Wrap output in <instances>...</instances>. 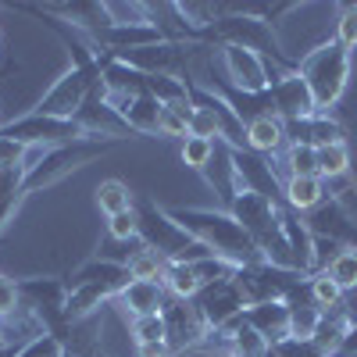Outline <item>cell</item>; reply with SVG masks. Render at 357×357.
Returning a JSON list of instances; mask_svg holds the SVG:
<instances>
[{"label":"cell","instance_id":"6da1fadb","mask_svg":"<svg viewBox=\"0 0 357 357\" xmlns=\"http://www.w3.org/2000/svg\"><path fill=\"white\" fill-rule=\"evenodd\" d=\"M168 215L183 225L193 240H200L215 257H222L236 268L261 261V250L254 243V236L229 211H222V207H168Z\"/></svg>","mask_w":357,"mask_h":357},{"label":"cell","instance_id":"7a4b0ae2","mask_svg":"<svg viewBox=\"0 0 357 357\" xmlns=\"http://www.w3.org/2000/svg\"><path fill=\"white\" fill-rule=\"evenodd\" d=\"M296 72L307 82L311 97H314V111L318 114H333V107L343 100L347 82H350V50L329 36L321 40L314 50L296 57Z\"/></svg>","mask_w":357,"mask_h":357},{"label":"cell","instance_id":"3957f363","mask_svg":"<svg viewBox=\"0 0 357 357\" xmlns=\"http://www.w3.org/2000/svg\"><path fill=\"white\" fill-rule=\"evenodd\" d=\"M136 218H139V240L154 254H161L168 264H193V261H204V257H215L200 240H193V236L168 215V207L154 204L151 197L136 200Z\"/></svg>","mask_w":357,"mask_h":357},{"label":"cell","instance_id":"277c9868","mask_svg":"<svg viewBox=\"0 0 357 357\" xmlns=\"http://www.w3.org/2000/svg\"><path fill=\"white\" fill-rule=\"evenodd\" d=\"M114 146V139H75V143H61V146H50V151L29 168L22 172V193H40L54 183H61L68 178L72 172L93 165L97 158H104L107 151Z\"/></svg>","mask_w":357,"mask_h":357},{"label":"cell","instance_id":"5b68a950","mask_svg":"<svg viewBox=\"0 0 357 357\" xmlns=\"http://www.w3.org/2000/svg\"><path fill=\"white\" fill-rule=\"evenodd\" d=\"M18 296H22V307L33 311L50 336L65 340V333H68V286H65V279H18Z\"/></svg>","mask_w":357,"mask_h":357},{"label":"cell","instance_id":"8992f818","mask_svg":"<svg viewBox=\"0 0 357 357\" xmlns=\"http://www.w3.org/2000/svg\"><path fill=\"white\" fill-rule=\"evenodd\" d=\"M100 86V72H86V68H75L68 65V72L61 79H54V86L36 100L33 114H43V118H72L79 114V107L89 100V93Z\"/></svg>","mask_w":357,"mask_h":357},{"label":"cell","instance_id":"52a82bcc","mask_svg":"<svg viewBox=\"0 0 357 357\" xmlns=\"http://www.w3.org/2000/svg\"><path fill=\"white\" fill-rule=\"evenodd\" d=\"M307 275L301 272H282V268L268 264V261H257V264H243L236 268V286H240L247 307L250 304H264V301H286V296L301 286Z\"/></svg>","mask_w":357,"mask_h":357},{"label":"cell","instance_id":"ba28073f","mask_svg":"<svg viewBox=\"0 0 357 357\" xmlns=\"http://www.w3.org/2000/svg\"><path fill=\"white\" fill-rule=\"evenodd\" d=\"M218 65H222V72H225V82H229L232 89H240V93H250V97L268 93L272 79L282 75L279 68L268 65L261 54L243 50V47H232V43L218 47Z\"/></svg>","mask_w":357,"mask_h":357},{"label":"cell","instance_id":"9c48e42d","mask_svg":"<svg viewBox=\"0 0 357 357\" xmlns=\"http://www.w3.org/2000/svg\"><path fill=\"white\" fill-rule=\"evenodd\" d=\"M0 136H8L22 146H61V143H75V139H89L79 122L72 118H43V114H22L15 122H4L0 126Z\"/></svg>","mask_w":357,"mask_h":357},{"label":"cell","instance_id":"30bf717a","mask_svg":"<svg viewBox=\"0 0 357 357\" xmlns=\"http://www.w3.org/2000/svg\"><path fill=\"white\" fill-rule=\"evenodd\" d=\"M232 279H236V275H232ZM232 279L211 282V286H204V289L193 296V307H197V314L204 318L207 333H211V329H222V325L236 321V318L247 311L243 293H240V286H236Z\"/></svg>","mask_w":357,"mask_h":357},{"label":"cell","instance_id":"8fae6325","mask_svg":"<svg viewBox=\"0 0 357 357\" xmlns=\"http://www.w3.org/2000/svg\"><path fill=\"white\" fill-rule=\"evenodd\" d=\"M232 165H236V178H240V193L250 190V193H261L275 204H286V178H279L275 165L254 154V151H232Z\"/></svg>","mask_w":357,"mask_h":357},{"label":"cell","instance_id":"7c38bea8","mask_svg":"<svg viewBox=\"0 0 357 357\" xmlns=\"http://www.w3.org/2000/svg\"><path fill=\"white\" fill-rule=\"evenodd\" d=\"M304 222H307L311 236L333 240V243H340L343 250H357V222H354V215L347 211V204H343L340 197L329 193L311 215H304Z\"/></svg>","mask_w":357,"mask_h":357},{"label":"cell","instance_id":"4fadbf2b","mask_svg":"<svg viewBox=\"0 0 357 357\" xmlns=\"http://www.w3.org/2000/svg\"><path fill=\"white\" fill-rule=\"evenodd\" d=\"M282 207H286V204H275V200H268V197H261V193L243 190V193H236V200L229 204V215L254 236V243H261L264 236L279 232V225H282Z\"/></svg>","mask_w":357,"mask_h":357},{"label":"cell","instance_id":"5bb4252c","mask_svg":"<svg viewBox=\"0 0 357 357\" xmlns=\"http://www.w3.org/2000/svg\"><path fill=\"white\" fill-rule=\"evenodd\" d=\"M165 325H168V347L178 354H197L207 340V325L197 314L193 301H168V307L161 311Z\"/></svg>","mask_w":357,"mask_h":357},{"label":"cell","instance_id":"9a60e30c","mask_svg":"<svg viewBox=\"0 0 357 357\" xmlns=\"http://www.w3.org/2000/svg\"><path fill=\"white\" fill-rule=\"evenodd\" d=\"M268 100H272L275 114L282 118V122H301V118H311L318 114L314 111V97L307 82L301 79V72H282L272 79V86H268Z\"/></svg>","mask_w":357,"mask_h":357},{"label":"cell","instance_id":"2e32d148","mask_svg":"<svg viewBox=\"0 0 357 357\" xmlns=\"http://www.w3.org/2000/svg\"><path fill=\"white\" fill-rule=\"evenodd\" d=\"M168 289L165 282H151V279H132L122 293L114 296V307L129 314V318H146V314H161L168 307Z\"/></svg>","mask_w":357,"mask_h":357},{"label":"cell","instance_id":"e0dca14e","mask_svg":"<svg viewBox=\"0 0 357 357\" xmlns=\"http://www.w3.org/2000/svg\"><path fill=\"white\" fill-rule=\"evenodd\" d=\"M243 321L257 336H264L268 347H279L282 340H289V307L286 301H264V304H250L243 311Z\"/></svg>","mask_w":357,"mask_h":357},{"label":"cell","instance_id":"ac0fdd59","mask_svg":"<svg viewBox=\"0 0 357 357\" xmlns=\"http://www.w3.org/2000/svg\"><path fill=\"white\" fill-rule=\"evenodd\" d=\"M200 175H204V183L215 190L218 207H222V211H229V204L236 200V193H240V178H236V165H232V146L218 139L215 143V158L207 161V168Z\"/></svg>","mask_w":357,"mask_h":357},{"label":"cell","instance_id":"d6986e66","mask_svg":"<svg viewBox=\"0 0 357 357\" xmlns=\"http://www.w3.org/2000/svg\"><path fill=\"white\" fill-rule=\"evenodd\" d=\"M286 146H289V136H286V122L275 114H261L254 118V122H247V151L268 158V161H275L286 154Z\"/></svg>","mask_w":357,"mask_h":357},{"label":"cell","instance_id":"ffe728a7","mask_svg":"<svg viewBox=\"0 0 357 357\" xmlns=\"http://www.w3.org/2000/svg\"><path fill=\"white\" fill-rule=\"evenodd\" d=\"M107 97V93H104ZM111 100V97H107ZM111 107L126 118V126L136 136H161V104L151 93H139V97H122V100H111Z\"/></svg>","mask_w":357,"mask_h":357},{"label":"cell","instance_id":"44dd1931","mask_svg":"<svg viewBox=\"0 0 357 357\" xmlns=\"http://www.w3.org/2000/svg\"><path fill=\"white\" fill-rule=\"evenodd\" d=\"M289 143H304V146H325V143H347V129L336 122L333 114H311L301 122H286Z\"/></svg>","mask_w":357,"mask_h":357},{"label":"cell","instance_id":"7402d4cb","mask_svg":"<svg viewBox=\"0 0 357 357\" xmlns=\"http://www.w3.org/2000/svg\"><path fill=\"white\" fill-rule=\"evenodd\" d=\"M350 325H354V318H350L347 301H343V304H340V307H333V311H321V321H318V329H314L311 343H314L325 357H333V354H336V347L343 343V336H347Z\"/></svg>","mask_w":357,"mask_h":357},{"label":"cell","instance_id":"603a6c76","mask_svg":"<svg viewBox=\"0 0 357 357\" xmlns=\"http://www.w3.org/2000/svg\"><path fill=\"white\" fill-rule=\"evenodd\" d=\"M329 197L321 175H304V178H286V207L296 215H311L314 207Z\"/></svg>","mask_w":357,"mask_h":357},{"label":"cell","instance_id":"cb8c5ba5","mask_svg":"<svg viewBox=\"0 0 357 357\" xmlns=\"http://www.w3.org/2000/svg\"><path fill=\"white\" fill-rule=\"evenodd\" d=\"M22 168H0V232L15 222V211L22 207Z\"/></svg>","mask_w":357,"mask_h":357},{"label":"cell","instance_id":"d4e9b609","mask_svg":"<svg viewBox=\"0 0 357 357\" xmlns=\"http://www.w3.org/2000/svg\"><path fill=\"white\" fill-rule=\"evenodd\" d=\"M97 207H100L107 218H114V215H122V211H132L136 197L129 193L126 183H118V178H104V183L97 186Z\"/></svg>","mask_w":357,"mask_h":357},{"label":"cell","instance_id":"484cf974","mask_svg":"<svg viewBox=\"0 0 357 357\" xmlns=\"http://www.w3.org/2000/svg\"><path fill=\"white\" fill-rule=\"evenodd\" d=\"M165 289L172 301H193V296L200 293V279L193 275L190 264H168L165 272Z\"/></svg>","mask_w":357,"mask_h":357},{"label":"cell","instance_id":"4316f807","mask_svg":"<svg viewBox=\"0 0 357 357\" xmlns=\"http://www.w3.org/2000/svg\"><path fill=\"white\" fill-rule=\"evenodd\" d=\"M318 175L321 178H340L350 172V146L347 143H325L318 146Z\"/></svg>","mask_w":357,"mask_h":357},{"label":"cell","instance_id":"83f0119b","mask_svg":"<svg viewBox=\"0 0 357 357\" xmlns=\"http://www.w3.org/2000/svg\"><path fill=\"white\" fill-rule=\"evenodd\" d=\"M307 286H311V301H314L321 311H333V307H340V304L347 301V293L340 289V282H336L329 272L307 275Z\"/></svg>","mask_w":357,"mask_h":357},{"label":"cell","instance_id":"f1b7e54d","mask_svg":"<svg viewBox=\"0 0 357 357\" xmlns=\"http://www.w3.org/2000/svg\"><path fill=\"white\" fill-rule=\"evenodd\" d=\"M104 11H107L111 25H154L151 4H139V0H132V4H126V0H107Z\"/></svg>","mask_w":357,"mask_h":357},{"label":"cell","instance_id":"f546056e","mask_svg":"<svg viewBox=\"0 0 357 357\" xmlns=\"http://www.w3.org/2000/svg\"><path fill=\"white\" fill-rule=\"evenodd\" d=\"M129 275L132 279H151V282H165V272H168V261L161 257V254H154L151 247H143L129 264Z\"/></svg>","mask_w":357,"mask_h":357},{"label":"cell","instance_id":"4dcf8cb0","mask_svg":"<svg viewBox=\"0 0 357 357\" xmlns=\"http://www.w3.org/2000/svg\"><path fill=\"white\" fill-rule=\"evenodd\" d=\"M325 272L340 282L343 293H357V250H340V254L329 261V268H325Z\"/></svg>","mask_w":357,"mask_h":357},{"label":"cell","instance_id":"1f68e13d","mask_svg":"<svg viewBox=\"0 0 357 357\" xmlns=\"http://www.w3.org/2000/svg\"><path fill=\"white\" fill-rule=\"evenodd\" d=\"M215 143H218V139L186 136V139H183V151H178V158H183V165H186V168H193V172H204V168H207V161L215 158Z\"/></svg>","mask_w":357,"mask_h":357},{"label":"cell","instance_id":"d6a6232c","mask_svg":"<svg viewBox=\"0 0 357 357\" xmlns=\"http://www.w3.org/2000/svg\"><path fill=\"white\" fill-rule=\"evenodd\" d=\"M129 333H132V343H168V325H165V314L132 318Z\"/></svg>","mask_w":357,"mask_h":357},{"label":"cell","instance_id":"836d02e7","mask_svg":"<svg viewBox=\"0 0 357 357\" xmlns=\"http://www.w3.org/2000/svg\"><path fill=\"white\" fill-rule=\"evenodd\" d=\"M190 268H193V275L200 279V289L211 286V282H225V279L236 275V264H229L222 257H204V261H193Z\"/></svg>","mask_w":357,"mask_h":357},{"label":"cell","instance_id":"e575fe53","mask_svg":"<svg viewBox=\"0 0 357 357\" xmlns=\"http://www.w3.org/2000/svg\"><path fill=\"white\" fill-rule=\"evenodd\" d=\"M107 240H111V243H132V240H139L136 207H132V211H122V215L107 218Z\"/></svg>","mask_w":357,"mask_h":357},{"label":"cell","instance_id":"d590c367","mask_svg":"<svg viewBox=\"0 0 357 357\" xmlns=\"http://www.w3.org/2000/svg\"><path fill=\"white\" fill-rule=\"evenodd\" d=\"M190 111L183 107H161V136H175V139H186L190 136Z\"/></svg>","mask_w":357,"mask_h":357},{"label":"cell","instance_id":"8d00e7d4","mask_svg":"<svg viewBox=\"0 0 357 357\" xmlns=\"http://www.w3.org/2000/svg\"><path fill=\"white\" fill-rule=\"evenodd\" d=\"M15 357H68V350H65V343L57 340V336L43 333V336H36L33 343H25Z\"/></svg>","mask_w":357,"mask_h":357},{"label":"cell","instance_id":"74e56055","mask_svg":"<svg viewBox=\"0 0 357 357\" xmlns=\"http://www.w3.org/2000/svg\"><path fill=\"white\" fill-rule=\"evenodd\" d=\"M336 40H340L347 50H357V4H343V8H340Z\"/></svg>","mask_w":357,"mask_h":357},{"label":"cell","instance_id":"f35d334b","mask_svg":"<svg viewBox=\"0 0 357 357\" xmlns=\"http://www.w3.org/2000/svg\"><path fill=\"white\" fill-rule=\"evenodd\" d=\"M190 136L222 139V129H218V122H215V114H207L204 107H193V114H190Z\"/></svg>","mask_w":357,"mask_h":357},{"label":"cell","instance_id":"ab89813d","mask_svg":"<svg viewBox=\"0 0 357 357\" xmlns=\"http://www.w3.org/2000/svg\"><path fill=\"white\" fill-rule=\"evenodd\" d=\"M275 357H325L311 340H282L279 347H272Z\"/></svg>","mask_w":357,"mask_h":357},{"label":"cell","instance_id":"60d3db41","mask_svg":"<svg viewBox=\"0 0 357 357\" xmlns=\"http://www.w3.org/2000/svg\"><path fill=\"white\" fill-rule=\"evenodd\" d=\"M15 307H22V296H18V282L8 279V275H0V318L11 314Z\"/></svg>","mask_w":357,"mask_h":357},{"label":"cell","instance_id":"b9f144b4","mask_svg":"<svg viewBox=\"0 0 357 357\" xmlns=\"http://www.w3.org/2000/svg\"><path fill=\"white\" fill-rule=\"evenodd\" d=\"M22 158H25V146L0 136V168H22Z\"/></svg>","mask_w":357,"mask_h":357},{"label":"cell","instance_id":"7bdbcfd3","mask_svg":"<svg viewBox=\"0 0 357 357\" xmlns=\"http://www.w3.org/2000/svg\"><path fill=\"white\" fill-rule=\"evenodd\" d=\"M136 357H175L168 343H136Z\"/></svg>","mask_w":357,"mask_h":357},{"label":"cell","instance_id":"ee69618b","mask_svg":"<svg viewBox=\"0 0 357 357\" xmlns=\"http://www.w3.org/2000/svg\"><path fill=\"white\" fill-rule=\"evenodd\" d=\"M333 357H357V321L347 329V336H343V343L336 347V354Z\"/></svg>","mask_w":357,"mask_h":357},{"label":"cell","instance_id":"f6af8a7d","mask_svg":"<svg viewBox=\"0 0 357 357\" xmlns=\"http://www.w3.org/2000/svg\"><path fill=\"white\" fill-rule=\"evenodd\" d=\"M11 72H18V61H4V65H0V79L11 75ZM0 126H4V122H0Z\"/></svg>","mask_w":357,"mask_h":357},{"label":"cell","instance_id":"bcb514c9","mask_svg":"<svg viewBox=\"0 0 357 357\" xmlns=\"http://www.w3.org/2000/svg\"><path fill=\"white\" fill-rule=\"evenodd\" d=\"M11 347H8V340H4V333H0V354H8Z\"/></svg>","mask_w":357,"mask_h":357},{"label":"cell","instance_id":"7dc6e473","mask_svg":"<svg viewBox=\"0 0 357 357\" xmlns=\"http://www.w3.org/2000/svg\"><path fill=\"white\" fill-rule=\"evenodd\" d=\"M229 357H243V354H229Z\"/></svg>","mask_w":357,"mask_h":357},{"label":"cell","instance_id":"c3c4849f","mask_svg":"<svg viewBox=\"0 0 357 357\" xmlns=\"http://www.w3.org/2000/svg\"><path fill=\"white\" fill-rule=\"evenodd\" d=\"M97 357H107V354H104V350H100V354H97Z\"/></svg>","mask_w":357,"mask_h":357},{"label":"cell","instance_id":"681fc988","mask_svg":"<svg viewBox=\"0 0 357 357\" xmlns=\"http://www.w3.org/2000/svg\"><path fill=\"white\" fill-rule=\"evenodd\" d=\"M0 43H4V33H0Z\"/></svg>","mask_w":357,"mask_h":357}]
</instances>
